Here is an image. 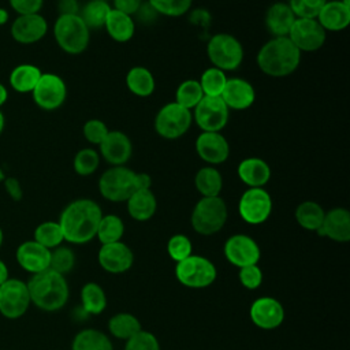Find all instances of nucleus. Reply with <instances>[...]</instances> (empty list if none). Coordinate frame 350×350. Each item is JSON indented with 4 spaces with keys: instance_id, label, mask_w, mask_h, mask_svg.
<instances>
[{
    "instance_id": "f257e3e1",
    "label": "nucleus",
    "mask_w": 350,
    "mask_h": 350,
    "mask_svg": "<svg viewBox=\"0 0 350 350\" xmlns=\"http://www.w3.org/2000/svg\"><path fill=\"white\" fill-rule=\"evenodd\" d=\"M101 217L103 212L96 201L78 198L62 211L57 223L63 231L64 241L74 245H83L96 237Z\"/></svg>"
},
{
    "instance_id": "f03ea898",
    "label": "nucleus",
    "mask_w": 350,
    "mask_h": 350,
    "mask_svg": "<svg viewBox=\"0 0 350 350\" xmlns=\"http://www.w3.org/2000/svg\"><path fill=\"white\" fill-rule=\"evenodd\" d=\"M26 284L31 304L44 312L60 310L68 301L66 276L51 268L31 275Z\"/></svg>"
},
{
    "instance_id": "7ed1b4c3",
    "label": "nucleus",
    "mask_w": 350,
    "mask_h": 350,
    "mask_svg": "<svg viewBox=\"0 0 350 350\" xmlns=\"http://www.w3.org/2000/svg\"><path fill=\"white\" fill-rule=\"evenodd\" d=\"M256 62L265 75L283 78L297 71L301 52L288 37H273L260 48Z\"/></svg>"
},
{
    "instance_id": "20e7f679",
    "label": "nucleus",
    "mask_w": 350,
    "mask_h": 350,
    "mask_svg": "<svg viewBox=\"0 0 350 350\" xmlns=\"http://www.w3.org/2000/svg\"><path fill=\"white\" fill-rule=\"evenodd\" d=\"M53 36L66 53L79 55L88 49L90 30L78 14L59 15L53 25Z\"/></svg>"
},
{
    "instance_id": "39448f33",
    "label": "nucleus",
    "mask_w": 350,
    "mask_h": 350,
    "mask_svg": "<svg viewBox=\"0 0 350 350\" xmlns=\"http://www.w3.org/2000/svg\"><path fill=\"white\" fill-rule=\"evenodd\" d=\"M227 216V205L220 196L202 197L193 208L190 223L196 232L213 235L224 227Z\"/></svg>"
},
{
    "instance_id": "423d86ee",
    "label": "nucleus",
    "mask_w": 350,
    "mask_h": 350,
    "mask_svg": "<svg viewBox=\"0 0 350 350\" xmlns=\"http://www.w3.org/2000/svg\"><path fill=\"white\" fill-rule=\"evenodd\" d=\"M206 55L213 67L221 71H232L237 70L243 60V46L232 34L217 33L209 38Z\"/></svg>"
},
{
    "instance_id": "0eeeda50",
    "label": "nucleus",
    "mask_w": 350,
    "mask_h": 350,
    "mask_svg": "<svg viewBox=\"0 0 350 350\" xmlns=\"http://www.w3.org/2000/svg\"><path fill=\"white\" fill-rule=\"evenodd\" d=\"M100 194L112 202L127 201L129 197L137 191L135 189V171L126 165L111 167L104 171L98 179Z\"/></svg>"
},
{
    "instance_id": "6e6552de",
    "label": "nucleus",
    "mask_w": 350,
    "mask_h": 350,
    "mask_svg": "<svg viewBox=\"0 0 350 350\" xmlns=\"http://www.w3.org/2000/svg\"><path fill=\"white\" fill-rule=\"evenodd\" d=\"M175 276L179 283L186 287L205 288L216 280L217 271L213 262L206 257L190 254L185 260L176 262Z\"/></svg>"
},
{
    "instance_id": "1a4fd4ad",
    "label": "nucleus",
    "mask_w": 350,
    "mask_h": 350,
    "mask_svg": "<svg viewBox=\"0 0 350 350\" xmlns=\"http://www.w3.org/2000/svg\"><path fill=\"white\" fill-rule=\"evenodd\" d=\"M191 111L183 108L175 101L163 105L154 116V130L165 139L180 138L191 126Z\"/></svg>"
},
{
    "instance_id": "9d476101",
    "label": "nucleus",
    "mask_w": 350,
    "mask_h": 350,
    "mask_svg": "<svg viewBox=\"0 0 350 350\" xmlns=\"http://www.w3.org/2000/svg\"><path fill=\"white\" fill-rule=\"evenodd\" d=\"M30 295L26 282L8 278L0 284V314L8 320L21 319L30 306Z\"/></svg>"
},
{
    "instance_id": "9b49d317",
    "label": "nucleus",
    "mask_w": 350,
    "mask_h": 350,
    "mask_svg": "<svg viewBox=\"0 0 350 350\" xmlns=\"http://www.w3.org/2000/svg\"><path fill=\"white\" fill-rule=\"evenodd\" d=\"M191 115L202 131H221L227 126L230 109L220 96H204L194 107Z\"/></svg>"
},
{
    "instance_id": "f8f14e48",
    "label": "nucleus",
    "mask_w": 350,
    "mask_h": 350,
    "mask_svg": "<svg viewBox=\"0 0 350 350\" xmlns=\"http://www.w3.org/2000/svg\"><path fill=\"white\" fill-rule=\"evenodd\" d=\"M238 212L249 224L264 223L272 212V198L264 187H249L238 202Z\"/></svg>"
},
{
    "instance_id": "ddd939ff",
    "label": "nucleus",
    "mask_w": 350,
    "mask_h": 350,
    "mask_svg": "<svg viewBox=\"0 0 350 350\" xmlns=\"http://www.w3.org/2000/svg\"><path fill=\"white\" fill-rule=\"evenodd\" d=\"M290 41L299 49V52L319 51L327 38V31L313 18H295L290 33Z\"/></svg>"
},
{
    "instance_id": "4468645a",
    "label": "nucleus",
    "mask_w": 350,
    "mask_h": 350,
    "mask_svg": "<svg viewBox=\"0 0 350 350\" xmlns=\"http://www.w3.org/2000/svg\"><path fill=\"white\" fill-rule=\"evenodd\" d=\"M34 103L45 111H53L63 105L67 97V86L64 81L52 72L41 74L33 92Z\"/></svg>"
},
{
    "instance_id": "2eb2a0df",
    "label": "nucleus",
    "mask_w": 350,
    "mask_h": 350,
    "mask_svg": "<svg viewBox=\"0 0 350 350\" xmlns=\"http://www.w3.org/2000/svg\"><path fill=\"white\" fill-rule=\"evenodd\" d=\"M223 252L228 262L238 268L254 265L261 257L260 246L257 242L245 234H235L230 237L224 243Z\"/></svg>"
},
{
    "instance_id": "dca6fc26",
    "label": "nucleus",
    "mask_w": 350,
    "mask_h": 350,
    "mask_svg": "<svg viewBox=\"0 0 350 350\" xmlns=\"http://www.w3.org/2000/svg\"><path fill=\"white\" fill-rule=\"evenodd\" d=\"M196 152L208 165H216L228 159L230 144L220 131H202L196 139Z\"/></svg>"
},
{
    "instance_id": "f3484780",
    "label": "nucleus",
    "mask_w": 350,
    "mask_h": 350,
    "mask_svg": "<svg viewBox=\"0 0 350 350\" xmlns=\"http://www.w3.org/2000/svg\"><path fill=\"white\" fill-rule=\"evenodd\" d=\"M100 146V157L112 167L124 165L133 154V144L127 134L119 130H109Z\"/></svg>"
},
{
    "instance_id": "a211bd4d",
    "label": "nucleus",
    "mask_w": 350,
    "mask_h": 350,
    "mask_svg": "<svg viewBox=\"0 0 350 350\" xmlns=\"http://www.w3.org/2000/svg\"><path fill=\"white\" fill-rule=\"evenodd\" d=\"M249 313L254 325L262 329H275L284 321V308L272 297L257 298Z\"/></svg>"
},
{
    "instance_id": "6ab92c4d",
    "label": "nucleus",
    "mask_w": 350,
    "mask_h": 350,
    "mask_svg": "<svg viewBox=\"0 0 350 350\" xmlns=\"http://www.w3.org/2000/svg\"><path fill=\"white\" fill-rule=\"evenodd\" d=\"M15 258L23 271L34 275L49 268L51 250L34 239L25 241L16 247Z\"/></svg>"
},
{
    "instance_id": "aec40b11",
    "label": "nucleus",
    "mask_w": 350,
    "mask_h": 350,
    "mask_svg": "<svg viewBox=\"0 0 350 350\" xmlns=\"http://www.w3.org/2000/svg\"><path fill=\"white\" fill-rule=\"evenodd\" d=\"M98 262L109 273H123L129 271L134 262V254L131 249L118 241L112 243L101 245L98 250Z\"/></svg>"
},
{
    "instance_id": "412c9836",
    "label": "nucleus",
    "mask_w": 350,
    "mask_h": 350,
    "mask_svg": "<svg viewBox=\"0 0 350 350\" xmlns=\"http://www.w3.org/2000/svg\"><path fill=\"white\" fill-rule=\"evenodd\" d=\"M228 109L243 111L250 108L256 100V90L250 82L243 78H227L224 89L220 94Z\"/></svg>"
},
{
    "instance_id": "4be33fe9",
    "label": "nucleus",
    "mask_w": 350,
    "mask_h": 350,
    "mask_svg": "<svg viewBox=\"0 0 350 350\" xmlns=\"http://www.w3.org/2000/svg\"><path fill=\"white\" fill-rule=\"evenodd\" d=\"M48 31V23L40 14L19 15L11 26V36L16 42L34 44L44 38Z\"/></svg>"
},
{
    "instance_id": "5701e85b",
    "label": "nucleus",
    "mask_w": 350,
    "mask_h": 350,
    "mask_svg": "<svg viewBox=\"0 0 350 350\" xmlns=\"http://www.w3.org/2000/svg\"><path fill=\"white\" fill-rule=\"evenodd\" d=\"M320 237H327L335 242L350 241V213L346 208H332L325 212L321 227L316 231Z\"/></svg>"
},
{
    "instance_id": "b1692460",
    "label": "nucleus",
    "mask_w": 350,
    "mask_h": 350,
    "mask_svg": "<svg viewBox=\"0 0 350 350\" xmlns=\"http://www.w3.org/2000/svg\"><path fill=\"white\" fill-rule=\"evenodd\" d=\"M316 19L325 31H342L350 23V5L342 0H327Z\"/></svg>"
},
{
    "instance_id": "393cba45",
    "label": "nucleus",
    "mask_w": 350,
    "mask_h": 350,
    "mask_svg": "<svg viewBox=\"0 0 350 350\" xmlns=\"http://www.w3.org/2000/svg\"><path fill=\"white\" fill-rule=\"evenodd\" d=\"M239 179L249 187H262L271 179V168L264 159L246 157L237 168Z\"/></svg>"
},
{
    "instance_id": "a878e982",
    "label": "nucleus",
    "mask_w": 350,
    "mask_h": 350,
    "mask_svg": "<svg viewBox=\"0 0 350 350\" xmlns=\"http://www.w3.org/2000/svg\"><path fill=\"white\" fill-rule=\"evenodd\" d=\"M295 21V15L287 3L278 1L269 5L265 14L267 30L273 37H287Z\"/></svg>"
},
{
    "instance_id": "bb28decb",
    "label": "nucleus",
    "mask_w": 350,
    "mask_h": 350,
    "mask_svg": "<svg viewBox=\"0 0 350 350\" xmlns=\"http://www.w3.org/2000/svg\"><path fill=\"white\" fill-rule=\"evenodd\" d=\"M126 204L129 215L137 221H146L152 219L157 209V200L150 189L134 191Z\"/></svg>"
},
{
    "instance_id": "cd10ccee",
    "label": "nucleus",
    "mask_w": 350,
    "mask_h": 350,
    "mask_svg": "<svg viewBox=\"0 0 350 350\" xmlns=\"http://www.w3.org/2000/svg\"><path fill=\"white\" fill-rule=\"evenodd\" d=\"M108 36L116 42H127L134 37L135 33V23L133 16L126 15L120 11H116L111 7V11L107 16L104 25Z\"/></svg>"
},
{
    "instance_id": "c85d7f7f",
    "label": "nucleus",
    "mask_w": 350,
    "mask_h": 350,
    "mask_svg": "<svg viewBox=\"0 0 350 350\" xmlns=\"http://www.w3.org/2000/svg\"><path fill=\"white\" fill-rule=\"evenodd\" d=\"M126 86L137 97H149L156 89L153 74L142 66L131 67L126 74Z\"/></svg>"
},
{
    "instance_id": "c756f323",
    "label": "nucleus",
    "mask_w": 350,
    "mask_h": 350,
    "mask_svg": "<svg viewBox=\"0 0 350 350\" xmlns=\"http://www.w3.org/2000/svg\"><path fill=\"white\" fill-rule=\"evenodd\" d=\"M194 185L202 197H216L221 191L223 178L219 170H216L213 165H205L197 171Z\"/></svg>"
},
{
    "instance_id": "7c9ffc66",
    "label": "nucleus",
    "mask_w": 350,
    "mask_h": 350,
    "mask_svg": "<svg viewBox=\"0 0 350 350\" xmlns=\"http://www.w3.org/2000/svg\"><path fill=\"white\" fill-rule=\"evenodd\" d=\"M41 74V70L34 64H19L10 74V85L18 93L33 92Z\"/></svg>"
},
{
    "instance_id": "2f4dec72",
    "label": "nucleus",
    "mask_w": 350,
    "mask_h": 350,
    "mask_svg": "<svg viewBox=\"0 0 350 350\" xmlns=\"http://www.w3.org/2000/svg\"><path fill=\"white\" fill-rule=\"evenodd\" d=\"M71 350H113V347L104 332L94 328H86L74 336Z\"/></svg>"
},
{
    "instance_id": "473e14b6",
    "label": "nucleus",
    "mask_w": 350,
    "mask_h": 350,
    "mask_svg": "<svg viewBox=\"0 0 350 350\" xmlns=\"http://www.w3.org/2000/svg\"><path fill=\"white\" fill-rule=\"evenodd\" d=\"M324 209L314 201H304L295 209L297 223L309 231H317L321 227L324 219Z\"/></svg>"
},
{
    "instance_id": "72a5a7b5",
    "label": "nucleus",
    "mask_w": 350,
    "mask_h": 350,
    "mask_svg": "<svg viewBox=\"0 0 350 350\" xmlns=\"http://www.w3.org/2000/svg\"><path fill=\"white\" fill-rule=\"evenodd\" d=\"M108 329L118 339H130L142 329L139 320L131 313H116L108 321Z\"/></svg>"
},
{
    "instance_id": "f704fd0d",
    "label": "nucleus",
    "mask_w": 350,
    "mask_h": 350,
    "mask_svg": "<svg viewBox=\"0 0 350 350\" xmlns=\"http://www.w3.org/2000/svg\"><path fill=\"white\" fill-rule=\"evenodd\" d=\"M82 309L88 314H100L107 306V295L103 287L94 282L83 284L81 290Z\"/></svg>"
},
{
    "instance_id": "c9c22d12",
    "label": "nucleus",
    "mask_w": 350,
    "mask_h": 350,
    "mask_svg": "<svg viewBox=\"0 0 350 350\" xmlns=\"http://www.w3.org/2000/svg\"><path fill=\"white\" fill-rule=\"evenodd\" d=\"M109 11H111V5L107 1L90 0L83 5L81 14L78 15L82 18L85 25L89 27V30L101 29L105 25Z\"/></svg>"
},
{
    "instance_id": "e433bc0d",
    "label": "nucleus",
    "mask_w": 350,
    "mask_h": 350,
    "mask_svg": "<svg viewBox=\"0 0 350 350\" xmlns=\"http://www.w3.org/2000/svg\"><path fill=\"white\" fill-rule=\"evenodd\" d=\"M33 239L36 242H38L40 245H42L44 247L52 250L57 246H60L64 241L63 237V231L60 228V224L57 221H42L40 223L33 234Z\"/></svg>"
},
{
    "instance_id": "4c0bfd02",
    "label": "nucleus",
    "mask_w": 350,
    "mask_h": 350,
    "mask_svg": "<svg viewBox=\"0 0 350 350\" xmlns=\"http://www.w3.org/2000/svg\"><path fill=\"white\" fill-rule=\"evenodd\" d=\"M124 234V224L123 220L116 215H103L96 237L101 242V245L118 242L122 239Z\"/></svg>"
},
{
    "instance_id": "58836bf2",
    "label": "nucleus",
    "mask_w": 350,
    "mask_h": 350,
    "mask_svg": "<svg viewBox=\"0 0 350 350\" xmlns=\"http://www.w3.org/2000/svg\"><path fill=\"white\" fill-rule=\"evenodd\" d=\"M204 97V92L197 79H186L179 83L175 92V103L191 111Z\"/></svg>"
},
{
    "instance_id": "ea45409f",
    "label": "nucleus",
    "mask_w": 350,
    "mask_h": 350,
    "mask_svg": "<svg viewBox=\"0 0 350 350\" xmlns=\"http://www.w3.org/2000/svg\"><path fill=\"white\" fill-rule=\"evenodd\" d=\"M198 82L201 85L204 96L219 97L224 89L227 77H226L224 71L212 66L201 74V78L198 79Z\"/></svg>"
},
{
    "instance_id": "a19ab883",
    "label": "nucleus",
    "mask_w": 350,
    "mask_h": 350,
    "mask_svg": "<svg viewBox=\"0 0 350 350\" xmlns=\"http://www.w3.org/2000/svg\"><path fill=\"white\" fill-rule=\"evenodd\" d=\"M100 154L93 148H83L74 156V171L81 176H89L94 174L100 165Z\"/></svg>"
},
{
    "instance_id": "79ce46f5",
    "label": "nucleus",
    "mask_w": 350,
    "mask_h": 350,
    "mask_svg": "<svg viewBox=\"0 0 350 350\" xmlns=\"http://www.w3.org/2000/svg\"><path fill=\"white\" fill-rule=\"evenodd\" d=\"M75 265V254L74 252L67 246H57L51 250V261L49 268L66 275L68 273Z\"/></svg>"
},
{
    "instance_id": "37998d69",
    "label": "nucleus",
    "mask_w": 350,
    "mask_h": 350,
    "mask_svg": "<svg viewBox=\"0 0 350 350\" xmlns=\"http://www.w3.org/2000/svg\"><path fill=\"white\" fill-rule=\"evenodd\" d=\"M152 8L165 16H182L191 7L193 0H149Z\"/></svg>"
},
{
    "instance_id": "c03bdc74",
    "label": "nucleus",
    "mask_w": 350,
    "mask_h": 350,
    "mask_svg": "<svg viewBox=\"0 0 350 350\" xmlns=\"http://www.w3.org/2000/svg\"><path fill=\"white\" fill-rule=\"evenodd\" d=\"M167 252H168L170 257L178 262L191 254L193 245L186 235L175 234L167 242Z\"/></svg>"
},
{
    "instance_id": "a18cd8bd",
    "label": "nucleus",
    "mask_w": 350,
    "mask_h": 350,
    "mask_svg": "<svg viewBox=\"0 0 350 350\" xmlns=\"http://www.w3.org/2000/svg\"><path fill=\"white\" fill-rule=\"evenodd\" d=\"M327 0H288V7L295 18H313L316 19L320 10Z\"/></svg>"
},
{
    "instance_id": "49530a36",
    "label": "nucleus",
    "mask_w": 350,
    "mask_h": 350,
    "mask_svg": "<svg viewBox=\"0 0 350 350\" xmlns=\"http://www.w3.org/2000/svg\"><path fill=\"white\" fill-rule=\"evenodd\" d=\"M124 350H160V343L152 332L141 329L126 340Z\"/></svg>"
},
{
    "instance_id": "de8ad7c7",
    "label": "nucleus",
    "mask_w": 350,
    "mask_h": 350,
    "mask_svg": "<svg viewBox=\"0 0 350 350\" xmlns=\"http://www.w3.org/2000/svg\"><path fill=\"white\" fill-rule=\"evenodd\" d=\"M108 131L109 130L107 124L100 119H90L82 127L85 139L92 145H100L105 138V135L108 134Z\"/></svg>"
},
{
    "instance_id": "09e8293b",
    "label": "nucleus",
    "mask_w": 350,
    "mask_h": 350,
    "mask_svg": "<svg viewBox=\"0 0 350 350\" xmlns=\"http://www.w3.org/2000/svg\"><path fill=\"white\" fill-rule=\"evenodd\" d=\"M239 280L243 287L256 290L262 283V271L257 264L242 267L239 268Z\"/></svg>"
},
{
    "instance_id": "8fccbe9b",
    "label": "nucleus",
    "mask_w": 350,
    "mask_h": 350,
    "mask_svg": "<svg viewBox=\"0 0 350 350\" xmlns=\"http://www.w3.org/2000/svg\"><path fill=\"white\" fill-rule=\"evenodd\" d=\"M44 0H10V4L14 11L19 15H29V14H38L42 7Z\"/></svg>"
},
{
    "instance_id": "3c124183",
    "label": "nucleus",
    "mask_w": 350,
    "mask_h": 350,
    "mask_svg": "<svg viewBox=\"0 0 350 350\" xmlns=\"http://www.w3.org/2000/svg\"><path fill=\"white\" fill-rule=\"evenodd\" d=\"M113 10L120 11L126 15H135V12L139 10L142 0H112Z\"/></svg>"
},
{
    "instance_id": "603ef678",
    "label": "nucleus",
    "mask_w": 350,
    "mask_h": 350,
    "mask_svg": "<svg viewBox=\"0 0 350 350\" xmlns=\"http://www.w3.org/2000/svg\"><path fill=\"white\" fill-rule=\"evenodd\" d=\"M3 182H4V187L8 193V196L14 201H21L23 191H22V186H21L19 180L16 178H5Z\"/></svg>"
},
{
    "instance_id": "864d4df0",
    "label": "nucleus",
    "mask_w": 350,
    "mask_h": 350,
    "mask_svg": "<svg viewBox=\"0 0 350 350\" xmlns=\"http://www.w3.org/2000/svg\"><path fill=\"white\" fill-rule=\"evenodd\" d=\"M135 15H137V18H138V21L139 22H150V21H153L154 18H156V15H159L153 8H152V5L149 4V3H142L141 4V7H139V10L135 12Z\"/></svg>"
},
{
    "instance_id": "5fc2aeb1",
    "label": "nucleus",
    "mask_w": 350,
    "mask_h": 350,
    "mask_svg": "<svg viewBox=\"0 0 350 350\" xmlns=\"http://www.w3.org/2000/svg\"><path fill=\"white\" fill-rule=\"evenodd\" d=\"M60 15H75L79 11L77 0H60L59 1Z\"/></svg>"
},
{
    "instance_id": "6e6d98bb",
    "label": "nucleus",
    "mask_w": 350,
    "mask_h": 350,
    "mask_svg": "<svg viewBox=\"0 0 350 350\" xmlns=\"http://www.w3.org/2000/svg\"><path fill=\"white\" fill-rule=\"evenodd\" d=\"M152 187V178L146 172H135V189L149 190Z\"/></svg>"
},
{
    "instance_id": "4d7b16f0",
    "label": "nucleus",
    "mask_w": 350,
    "mask_h": 350,
    "mask_svg": "<svg viewBox=\"0 0 350 350\" xmlns=\"http://www.w3.org/2000/svg\"><path fill=\"white\" fill-rule=\"evenodd\" d=\"M8 278H10L8 267H7V264L0 258V284H1V283H4Z\"/></svg>"
},
{
    "instance_id": "13d9d810",
    "label": "nucleus",
    "mask_w": 350,
    "mask_h": 350,
    "mask_svg": "<svg viewBox=\"0 0 350 350\" xmlns=\"http://www.w3.org/2000/svg\"><path fill=\"white\" fill-rule=\"evenodd\" d=\"M8 98V92L3 83H0V107L7 101Z\"/></svg>"
},
{
    "instance_id": "bf43d9fd",
    "label": "nucleus",
    "mask_w": 350,
    "mask_h": 350,
    "mask_svg": "<svg viewBox=\"0 0 350 350\" xmlns=\"http://www.w3.org/2000/svg\"><path fill=\"white\" fill-rule=\"evenodd\" d=\"M8 21V12L4 8H0V26Z\"/></svg>"
},
{
    "instance_id": "052dcab7",
    "label": "nucleus",
    "mask_w": 350,
    "mask_h": 350,
    "mask_svg": "<svg viewBox=\"0 0 350 350\" xmlns=\"http://www.w3.org/2000/svg\"><path fill=\"white\" fill-rule=\"evenodd\" d=\"M3 130H4V115H3V112L0 111V134L3 133Z\"/></svg>"
},
{
    "instance_id": "680f3d73",
    "label": "nucleus",
    "mask_w": 350,
    "mask_h": 350,
    "mask_svg": "<svg viewBox=\"0 0 350 350\" xmlns=\"http://www.w3.org/2000/svg\"><path fill=\"white\" fill-rule=\"evenodd\" d=\"M3 242H4V234H3V230H1V227H0V249H1V246H3Z\"/></svg>"
},
{
    "instance_id": "e2e57ef3",
    "label": "nucleus",
    "mask_w": 350,
    "mask_h": 350,
    "mask_svg": "<svg viewBox=\"0 0 350 350\" xmlns=\"http://www.w3.org/2000/svg\"><path fill=\"white\" fill-rule=\"evenodd\" d=\"M5 179V175H4V172H3V170L0 168V182H3Z\"/></svg>"
},
{
    "instance_id": "0e129e2a",
    "label": "nucleus",
    "mask_w": 350,
    "mask_h": 350,
    "mask_svg": "<svg viewBox=\"0 0 350 350\" xmlns=\"http://www.w3.org/2000/svg\"><path fill=\"white\" fill-rule=\"evenodd\" d=\"M101 1H107L108 3V1H112V0H101Z\"/></svg>"
}]
</instances>
